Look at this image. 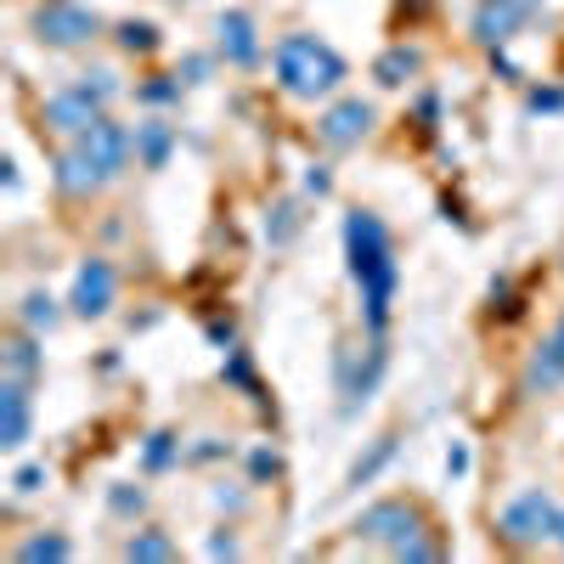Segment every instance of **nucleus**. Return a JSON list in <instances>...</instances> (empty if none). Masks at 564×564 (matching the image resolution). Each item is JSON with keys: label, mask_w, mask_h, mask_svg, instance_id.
<instances>
[{"label": "nucleus", "mask_w": 564, "mask_h": 564, "mask_svg": "<svg viewBox=\"0 0 564 564\" xmlns=\"http://www.w3.org/2000/svg\"><path fill=\"white\" fill-rule=\"evenodd\" d=\"M345 254H350V276L361 282V316L372 327V339H379L384 322H390V305H395V282H401L384 220L367 215V209H350L345 215Z\"/></svg>", "instance_id": "nucleus-1"}, {"label": "nucleus", "mask_w": 564, "mask_h": 564, "mask_svg": "<svg viewBox=\"0 0 564 564\" xmlns=\"http://www.w3.org/2000/svg\"><path fill=\"white\" fill-rule=\"evenodd\" d=\"M271 63H276V85L300 102L327 97V90H339V79H345V57L334 52V45H322L316 34H289L276 45Z\"/></svg>", "instance_id": "nucleus-2"}, {"label": "nucleus", "mask_w": 564, "mask_h": 564, "mask_svg": "<svg viewBox=\"0 0 564 564\" xmlns=\"http://www.w3.org/2000/svg\"><path fill=\"white\" fill-rule=\"evenodd\" d=\"M119 97V74L113 68H97V74H85L63 90H52L45 97V130H57V135H85L97 119H108L102 108Z\"/></svg>", "instance_id": "nucleus-3"}, {"label": "nucleus", "mask_w": 564, "mask_h": 564, "mask_svg": "<svg viewBox=\"0 0 564 564\" xmlns=\"http://www.w3.org/2000/svg\"><path fill=\"white\" fill-rule=\"evenodd\" d=\"M29 29H34L40 45L74 52V45H85V40H97V34H102V18L90 12V7H79V0H52V7H40V12H34Z\"/></svg>", "instance_id": "nucleus-4"}, {"label": "nucleus", "mask_w": 564, "mask_h": 564, "mask_svg": "<svg viewBox=\"0 0 564 564\" xmlns=\"http://www.w3.org/2000/svg\"><path fill=\"white\" fill-rule=\"evenodd\" d=\"M74 148L85 153V164L102 175V186L130 164V153H135V130H124V124H113V119H97L85 135H74Z\"/></svg>", "instance_id": "nucleus-5"}, {"label": "nucleus", "mask_w": 564, "mask_h": 564, "mask_svg": "<svg viewBox=\"0 0 564 564\" xmlns=\"http://www.w3.org/2000/svg\"><path fill=\"white\" fill-rule=\"evenodd\" d=\"M553 520H558V508H553V497L547 491H520L508 508H502V536L513 542V547H531V542H542V536H553Z\"/></svg>", "instance_id": "nucleus-6"}, {"label": "nucleus", "mask_w": 564, "mask_h": 564, "mask_svg": "<svg viewBox=\"0 0 564 564\" xmlns=\"http://www.w3.org/2000/svg\"><path fill=\"white\" fill-rule=\"evenodd\" d=\"M417 531H423V513H417L412 502H401V497L372 502L361 520H356V536H361V542H384V547H401V542L417 536Z\"/></svg>", "instance_id": "nucleus-7"}, {"label": "nucleus", "mask_w": 564, "mask_h": 564, "mask_svg": "<svg viewBox=\"0 0 564 564\" xmlns=\"http://www.w3.org/2000/svg\"><path fill=\"white\" fill-rule=\"evenodd\" d=\"M113 300H119V276H113V265H108V260H85L79 276H74V294H68L74 316L97 322V316L113 311Z\"/></svg>", "instance_id": "nucleus-8"}, {"label": "nucleus", "mask_w": 564, "mask_h": 564, "mask_svg": "<svg viewBox=\"0 0 564 564\" xmlns=\"http://www.w3.org/2000/svg\"><path fill=\"white\" fill-rule=\"evenodd\" d=\"M372 102H361V97H345V102H334L322 119H316V135L327 141V148H356V141L372 130Z\"/></svg>", "instance_id": "nucleus-9"}, {"label": "nucleus", "mask_w": 564, "mask_h": 564, "mask_svg": "<svg viewBox=\"0 0 564 564\" xmlns=\"http://www.w3.org/2000/svg\"><path fill=\"white\" fill-rule=\"evenodd\" d=\"M531 18V0H480V12H475V40L480 45H497L513 40V29H520Z\"/></svg>", "instance_id": "nucleus-10"}, {"label": "nucleus", "mask_w": 564, "mask_h": 564, "mask_svg": "<svg viewBox=\"0 0 564 564\" xmlns=\"http://www.w3.org/2000/svg\"><path fill=\"white\" fill-rule=\"evenodd\" d=\"M215 34H220V57L231 68H254L260 63V34H254V18L249 12H220Z\"/></svg>", "instance_id": "nucleus-11"}, {"label": "nucleus", "mask_w": 564, "mask_h": 564, "mask_svg": "<svg viewBox=\"0 0 564 564\" xmlns=\"http://www.w3.org/2000/svg\"><path fill=\"white\" fill-rule=\"evenodd\" d=\"M29 441V379H7L0 384V446L18 452Z\"/></svg>", "instance_id": "nucleus-12"}, {"label": "nucleus", "mask_w": 564, "mask_h": 564, "mask_svg": "<svg viewBox=\"0 0 564 564\" xmlns=\"http://www.w3.org/2000/svg\"><path fill=\"white\" fill-rule=\"evenodd\" d=\"M564 384V316H558V327L536 345V356H531V367H525V390L536 395V390H558Z\"/></svg>", "instance_id": "nucleus-13"}, {"label": "nucleus", "mask_w": 564, "mask_h": 564, "mask_svg": "<svg viewBox=\"0 0 564 564\" xmlns=\"http://www.w3.org/2000/svg\"><path fill=\"white\" fill-rule=\"evenodd\" d=\"M384 367H390V356H384V345H379V339H372V345H367V367H356V379H345V412H356L372 390H379Z\"/></svg>", "instance_id": "nucleus-14"}, {"label": "nucleus", "mask_w": 564, "mask_h": 564, "mask_svg": "<svg viewBox=\"0 0 564 564\" xmlns=\"http://www.w3.org/2000/svg\"><path fill=\"white\" fill-rule=\"evenodd\" d=\"M170 148H175V130H170L164 119L135 124V159L148 164V170H164V164H170Z\"/></svg>", "instance_id": "nucleus-15"}, {"label": "nucleus", "mask_w": 564, "mask_h": 564, "mask_svg": "<svg viewBox=\"0 0 564 564\" xmlns=\"http://www.w3.org/2000/svg\"><path fill=\"white\" fill-rule=\"evenodd\" d=\"M57 186H63L68 198H85V193H97V186H102V175L85 164V153H79V148H68V153L57 159Z\"/></svg>", "instance_id": "nucleus-16"}, {"label": "nucleus", "mask_w": 564, "mask_h": 564, "mask_svg": "<svg viewBox=\"0 0 564 564\" xmlns=\"http://www.w3.org/2000/svg\"><path fill=\"white\" fill-rule=\"evenodd\" d=\"M395 457V435H384V441H372L356 463H350V475H345V486L350 491H361V486H372V480H379V468Z\"/></svg>", "instance_id": "nucleus-17"}, {"label": "nucleus", "mask_w": 564, "mask_h": 564, "mask_svg": "<svg viewBox=\"0 0 564 564\" xmlns=\"http://www.w3.org/2000/svg\"><path fill=\"white\" fill-rule=\"evenodd\" d=\"M417 68H423V52H412V45H395V52H384L379 63H372V79H379V85H406Z\"/></svg>", "instance_id": "nucleus-18"}, {"label": "nucleus", "mask_w": 564, "mask_h": 564, "mask_svg": "<svg viewBox=\"0 0 564 564\" xmlns=\"http://www.w3.org/2000/svg\"><path fill=\"white\" fill-rule=\"evenodd\" d=\"M18 316H23L29 334H52V327L63 322L57 300H52V294H40V289H34V294H23V311H18Z\"/></svg>", "instance_id": "nucleus-19"}, {"label": "nucleus", "mask_w": 564, "mask_h": 564, "mask_svg": "<svg viewBox=\"0 0 564 564\" xmlns=\"http://www.w3.org/2000/svg\"><path fill=\"white\" fill-rule=\"evenodd\" d=\"M40 367H45V361H40V345H34L29 334H18V339L7 345V379H29V384H34Z\"/></svg>", "instance_id": "nucleus-20"}, {"label": "nucleus", "mask_w": 564, "mask_h": 564, "mask_svg": "<svg viewBox=\"0 0 564 564\" xmlns=\"http://www.w3.org/2000/svg\"><path fill=\"white\" fill-rule=\"evenodd\" d=\"M124 558H130V564H159V558H175V542L159 536V531H135V536L124 542Z\"/></svg>", "instance_id": "nucleus-21"}, {"label": "nucleus", "mask_w": 564, "mask_h": 564, "mask_svg": "<svg viewBox=\"0 0 564 564\" xmlns=\"http://www.w3.org/2000/svg\"><path fill=\"white\" fill-rule=\"evenodd\" d=\"M119 45L124 52H159V23H148V18H130V23H119Z\"/></svg>", "instance_id": "nucleus-22"}, {"label": "nucleus", "mask_w": 564, "mask_h": 564, "mask_svg": "<svg viewBox=\"0 0 564 564\" xmlns=\"http://www.w3.org/2000/svg\"><path fill=\"white\" fill-rule=\"evenodd\" d=\"M68 553H74V547H68V536H34V542H23V547H18V558H23V564H40V558H52V564H57V558H68Z\"/></svg>", "instance_id": "nucleus-23"}, {"label": "nucleus", "mask_w": 564, "mask_h": 564, "mask_svg": "<svg viewBox=\"0 0 564 564\" xmlns=\"http://www.w3.org/2000/svg\"><path fill=\"white\" fill-rule=\"evenodd\" d=\"M175 452H181V441H175L170 430H159V435H148V452H141V463H148L153 475H159V468H170V463H175Z\"/></svg>", "instance_id": "nucleus-24"}, {"label": "nucleus", "mask_w": 564, "mask_h": 564, "mask_svg": "<svg viewBox=\"0 0 564 564\" xmlns=\"http://www.w3.org/2000/svg\"><path fill=\"white\" fill-rule=\"evenodd\" d=\"M265 231H271V243H289L294 231H300V204H282V209L271 215V226H265Z\"/></svg>", "instance_id": "nucleus-25"}, {"label": "nucleus", "mask_w": 564, "mask_h": 564, "mask_svg": "<svg viewBox=\"0 0 564 564\" xmlns=\"http://www.w3.org/2000/svg\"><path fill=\"white\" fill-rule=\"evenodd\" d=\"M390 553H395V558H441V542H430V536L417 531V536H406V542L390 547Z\"/></svg>", "instance_id": "nucleus-26"}, {"label": "nucleus", "mask_w": 564, "mask_h": 564, "mask_svg": "<svg viewBox=\"0 0 564 564\" xmlns=\"http://www.w3.org/2000/svg\"><path fill=\"white\" fill-rule=\"evenodd\" d=\"M108 508H113V513H141V508H148V497H141L135 486H113V491H108Z\"/></svg>", "instance_id": "nucleus-27"}, {"label": "nucleus", "mask_w": 564, "mask_h": 564, "mask_svg": "<svg viewBox=\"0 0 564 564\" xmlns=\"http://www.w3.org/2000/svg\"><path fill=\"white\" fill-rule=\"evenodd\" d=\"M249 475H254V480H276V475H282V457H276V452H265V446H260V452H249Z\"/></svg>", "instance_id": "nucleus-28"}, {"label": "nucleus", "mask_w": 564, "mask_h": 564, "mask_svg": "<svg viewBox=\"0 0 564 564\" xmlns=\"http://www.w3.org/2000/svg\"><path fill=\"white\" fill-rule=\"evenodd\" d=\"M181 97V79H153V85H141V102H175Z\"/></svg>", "instance_id": "nucleus-29"}, {"label": "nucleus", "mask_w": 564, "mask_h": 564, "mask_svg": "<svg viewBox=\"0 0 564 564\" xmlns=\"http://www.w3.org/2000/svg\"><path fill=\"white\" fill-rule=\"evenodd\" d=\"M12 486H18L23 497H29V491H40V486H45V468H40V463H29V468H18V475H12Z\"/></svg>", "instance_id": "nucleus-30"}, {"label": "nucleus", "mask_w": 564, "mask_h": 564, "mask_svg": "<svg viewBox=\"0 0 564 564\" xmlns=\"http://www.w3.org/2000/svg\"><path fill=\"white\" fill-rule=\"evenodd\" d=\"M564 108V90H531V113H558Z\"/></svg>", "instance_id": "nucleus-31"}, {"label": "nucleus", "mask_w": 564, "mask_h": 564, "mask_svg": "<svg viewBox=\"0 0 564 564\" xmlns=\"http://www.w3.org/2000/svg\"><path fill=\"white\" fill-rule=\"evenodd\" d=\"M204 74H209V57H186L175 68V79H186V85H204Z\"/></svg>", "instance_id": "nucleus-32"}, {"label": "nucleus", "mask_w": 564, "mask_h": 564, "mask_svg": "<svg viewBox=\"0 0 564 564\" xmlns=\"http://www.w3.org/2000/svg\"><path fill=\"white\" fill-rule=\"evenodd\" d=\"M209 339H215L220 350H231V345H238V327H231V322H209Z\"/></svg>", "instance_id": "nucleus-33"}, {"label": "nucleus", "mask_w": 564, "mask_h": 564, "mask_svg": "<svg viewBox=\"0 0 564 564\" xmlns=\"http://www.w3.org/2000/svg\"><path fill=\"white\" fill-rule=\"evenodd\" d=\"M327 186H334V175H327V170L316 164V170L305 175V193H316V198H322V193H327Z\"/></svg>", "instance_id": "nucleus-34"}, {"label": "nucleus", "mask_w": 564, "mask_h": 564, "mask_svg": "<svg viewBox=\"0 0 564 564\" xmlns=\"http://www.w3.org/2000/svg\"><path fill=\"white\" fill-rule=\"evenodd\" d=\"M231 553H238V542H231L226 531H220V536H209V558H231Z\"/></svg>", "instance_id": "nucleus-35"}, {"label": "nucleus", "mask_w": 564, "mask_h": 564, "mask_svg": "<svg viewBox=\"0 0 564 564\" xmlns=\"http://www.w3.org/2000/svg\"><path fill=\"white\" fill-rule=\"evenodd\" d=\"M446 475H468V452H463V446H452V457H446Z\"/></svg>", "instance_id": "nucleus-36"}, {"label": "nucleus", "mask_w": 564, "mask_h": 564, "mask_svg": "<svg viewBox=\"0 0 564 564\" xmlns=\"http://www.w3.org/2000/svg\"><path fill=\"white\" fill-rule=\"evenodd\" d=\"M553 536H558V542H564V508H558V520H553Z\"/></svg>", "instance_id": "nucleus-37"}]
</instances>
